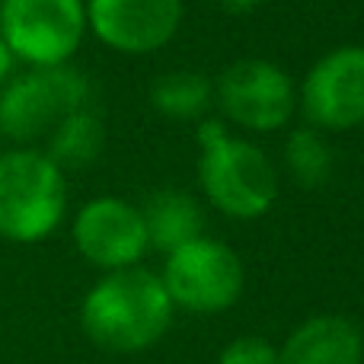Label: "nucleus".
I'll list each match as a JSON object with an SVG mask.
<instances>
[{"label": "nucleus", "instance_id": "nucleus-17", "mask_svg": "<svg viewBox=\"0 0 364 364\" xmlns=\"http://www.w3.org/2000/svg\"><path fill=\"white\" fill-rule=\"evenodd\" d=\"M214 4L230 16H243V13H252L256 6H262V0H214Z\"/></svg>", "mask_w": 364, "mask_h": 364}, {"label": "nucleus", "instance_id": "nucleus-8", "mask_svg": "<svg viewBox=\"0 0 364 364\" xmlns=\"http://www.w3.org/2000/svg\"><path fill=\"white\" fill-rule=\"evenodd\" d=\"M304 115L320 132H348L364 122V45H342L310 68L301 87Z\"/></svg>", "mask_w": 364, "mask_h": 364}, {"label": "nucleus", "instance_id": "nucleus-12", "mask_svg": "<svg viewBox=\"0 0 364 364\" xmlns=\"http://www.w3.org/2000/svg\"><path fill=\"white\" fill-rule=\"evenodd\" d=\"M144 218V230H147V246L160 252H176L179 246L192 243L201 237L205 230V214H201L198 201L188 192L179 188H160L141 208Z\"/></svg>", "mask_w": 364, "mask_h": 364}, {"label": "nucleus", "instance_id": "nucleus-7", "mask_svg": "<svg viewBox=\"0 0 364 364\" xmlns=\"http://www.w3.org/2000/svg\"><path fill=\"white\" fill-rule=\"evenodd\" d=\"M214 93L227 119L250 132H278L291 122L297 106L288 70L262 58L233 61L220 74Z\"/></svg>", "mask_w": 364, "mask_h": 364}, {"label": "nucleus", "instance_id": "nucleus-14", "mask_svg": "<svg viewBox=\"0 0 364 364\" xmlns=\"http://www.w3.org/2000/svg\"><path fill=\"white\" fill-rule=\"evenodd\" d=\"M214 102V83L198 70H170L151 87V106L164 119L192 122L208 112Z\"/></svg>", "mask_w": 364, "mask_h": 364}, {"label": "nucleus", "instance_id": "nucleus-4", "mask_svg": "<svg viewBox=\"0 0 364 364\" xmlns=\"http://www.w3.org/2000/svg\"><path fill=\"white\" fill-rule=\"evenodd\" d=\"M90 100V80L70 64L32 68L16 74L0 90V134L13 141L48 138L64 115L83 109Z\"/></svg>", "mask_w": 364, "mask_h": 364}, {"label": "nucleus", "instance_id": "nucleus-5", "mask_svg": "<svg viewBox=\"0 0 364 364\" xmlns=\"http://www.w3.org/2000/svg\"><path fill=\"white\" fill-rule=\"evenodd\" d=\"M87 32L83 0H0V38L29 68L68 64Z\"/></svg>", "mask_w": 364, "mask_h": 364}, {"label": "nucleus", "instance_id": "nucleus-3", "mask_svg": "<svg viewBox=\"0 0 364 364\" xmlns=\"http://www.w3.org/2000/svg\"><path fill=\"white\" fill-rule=\"evenodd\" d=\"M68 208L64 173L42 151L0 154V237L38 243L58 230Z\"/></svg>", "mask_w": 364, "mask_h": 364}, {"label": "nucleus", "instance_id": "nucleus-1", "mask_svg": "<svg viewBox=\"0 0 364 364\" xmlns=\"http://www.w3.org/2000/svg\"><path fill=\"white\" fill-rule=\"evenodd\" d=\"M173 301L164 278L147 269H119L90 288L80 307V323L90 342L106 352L132 355L157 346L173 323Z\"/></svg>", "mask_w": 364, "mask_h": 364}, {"label": "nucleus", "instance_id": "nucleus-11", "mask_svg": "<svg viewBox=\"0 0 364 364\" xmlns=\"http://www.w3.org/2000/svg\"><path fill=\"white\" fill-rule=\"evenodd\" d=\"M364 336L348 316L320 314L304 320L278 348V364H361Z\"/></svg>", "mask_w": 364, "mask_h": 364}, {"label": "nucleus", "instance_id": "nucleus-13", "mask_svg": "<svg viewBox=\"0 0 364 364\" xmlns=\"http://www.w3.org/2000/svg\"><path fill=\"white\" fill-rule=\"evenodd\" d=\"M102 119L93 109H77V112L64 115L55 128L48 132V151L45 157L58 166V170H83L102 154Z\"/></svg>", "mask_w": 364, "mask_h": 364}, {"label": "nucleus", "instance_id": "nucleus-10", "mask_svg": "<svg viewBox=\"0 0 364 364\" xmlns=\"http://www.w3.org/2000/svg\"><path fill=\"white\" fill-rule=\"evenodd\" d=\"M74 243L80 256L100 269H132L147 252L141 208H134L125 198H112V195L87 201L74 220Z\"/></svg>", "mask_w": 364, "mask_h": 364}, {"label": "nucleus", "instance_id": "nucleus-15", "mask_svg": "<svg viewBox=\"0 0 364 364\" xmlns=\"http://www.w3.org/2000/svg\"><path fill=\"white\" fill-rule=\"evenodd\" d=\"M284 166L291 179L304 188H320L333 176V147L320 128L301 125L284 141Z\"/></svg>", "mask_w": 364, "mask_h": 364}, {"label": "nucleus", "instance_id": "nucleus-18", "mask_svg": "<svg viewBox=\"0 0 364 364\" xmlns=\"http://www.w3.org/2000/svg\"><path fill=\"white\" fill-rule=\"evenodd\" d=\"M13 68H16V58H13V51L6 48V42L0 38V87L13 77Z\"/></svg>", "mask_w": 364, "mask_h": 364}, {"label": "nucleus", "instance_id": "nucleus-9", "mask_svg": "<svg viewBox=\"0 0 364 364\" xmlns=\"http://www.w3.org/2000/svg\"><path fill=\"white\" fill-rule=\"evenodd\" d=\"M87 29L122 55H151L176 36L182 0H83Z\"/></svg>", "mask_w": 364, "mask_h": 364}, {"label": "nucleus", "instance_id": "nucleus-6", "mask_svg": "<svg viewBox=\"0 0 364 364\" xmlns=\"http://www.w3.org/2000/svg\"><path fill=\"white\" fill-rule=\"evenodd\" d=\"M164 288L173 307L192 314H220L243 294V262L220 240L198 237L166 256Z\"/></svg>", "mask_w": 364, "mask_h": 364}, {"label": "nucleus", "instance_id": "nucleus-16", "mask_svg": "<svg viewBox=\"0 0 364 364\" xmlns=\"http://www.w3.org/2000/svg\"><path fill=\"white\" fill-rule=\"evenodd\" d=\"M218 364H278V348H272L262 336H240L220 348Z\"/></svg>", "mask_w": 364, "mask_h": 364}, {"label": "nucleus", "instance_id": "nucleus-2", "mask_svg": "<svg viewBox=\"0 0 364 364\" xmlns=\"http://www.w3.org/2000/svg\"><path fill=\"white\" fill-rule=\"evenodd\" d=\"M201 160L198 179L208 201L220 214L237 220L262 218L278 195V176L272 160L252 141L233 138L224 132L220 122L198 125Z\"/></svg>", "mask_w": 364, "mask_h": 364}]
</instances>
